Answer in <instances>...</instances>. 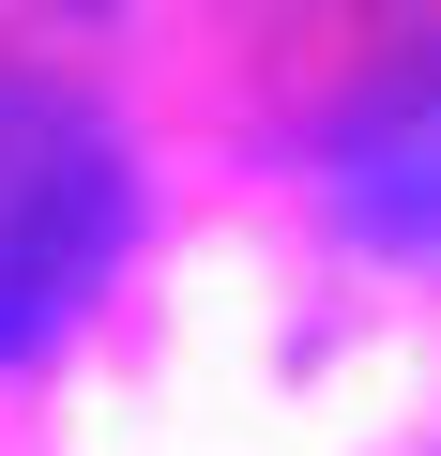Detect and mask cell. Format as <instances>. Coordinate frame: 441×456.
I'll use <instances>...</instances> for the list:
<instances>
[{
    "label": "cell",
    "instance_id": "obj_1",
    "mask_svg": "<svg viewBox=\"0 0 441 456\" xmlns=\"http://www.w3.org/2000/svg\"><path fill=\"white\" fill-rule=\"evenodd\" d=\"M122 228H137L122 137H107L77 92L0 77V365H31V350L107 289Z\"/></svg>",
    "mask_w": 441,
    "mask_h": 456
},
{
    "label": "cell",
    "instance_id": "obj_2",
    "mask_svg": "<svg viewBox=\"0 0 441 456\" xmlns=\"http://www.w3.org/2000/svg\"><path fill=\"white\" fill-rule=\"evenodd\" d=\"M320 183H335V228H365L380 259H441V92L350 122Z\"/></svg>",
    "mask_w": 441,
    "mask_h": 456
}]
</instances>
